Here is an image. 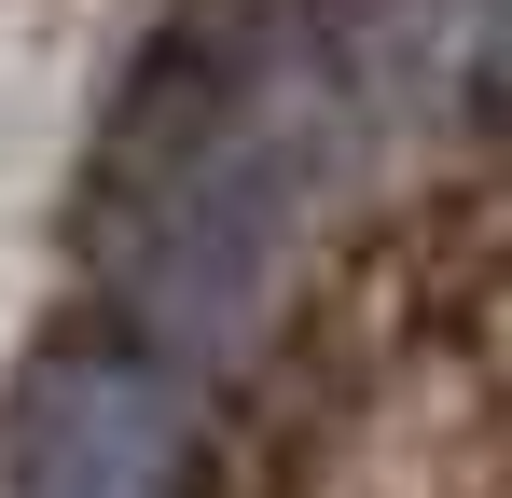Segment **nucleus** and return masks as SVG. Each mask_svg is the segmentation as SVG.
I'll list each match as a JSON object with an SVG mask.
<instances>
[{
    "label": "nucleus",
    "mask_w": 512,
    "mask_h": 498,
    "mask_svg": "<svg viewBox=\"0 0 512 498\" xmlns=\"http://www.w3.org/2000/svg\"><path fill=\"white\" fill-rule=\"evenodd\" d=\"M291 222H305L291 153L180 42H153L84 153V194H70V236H84V277L111 291V332L153 346L167 374L250 360L277 319V277H291Z\"/></svg>",
    "instance_id": "1"
},
{
    "label": "nucleus",
    "mask_w": 512,
    "mask_h": 498,
    "mask_svg": "<svg viewBox=\"0 0 512 498\" xmlns=\"http://www.w3.org/2000/svg\"><path fill=\"white\" fill-rule=\"evenodd\" d=\"M194 374L125 332H42L0 388V498H194Z\"/></svg>",
    "instance_id": "2"
}]
</instances>
